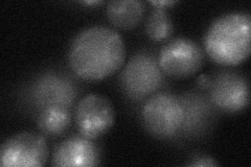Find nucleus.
I'll list each match as a JSON object with an SVG mask.
<instances>
[{
	"instance_id": "nucleus-9",
	"label": "nucleus",
	"mask_w": 251,
	"mask_h": 167,
	"mask_svg": "<svg viewBox=\"0 0 251 167\" xmlns=\"http://www.w3.org/2000/svg\"><path fill=\"white\" fill-rule=\"evenodd\" d=\"M213 100L226 111H239L248 105V84L244 78L225 74L219 77L213 88Z\"/></svg>"
},
{
	"instance_id": "nucleus-15",
	"label": "nucleus",
	"mask_w": 251,
	"mask_h": 167,
	"mask_svg": "<svg viewBox=\"0 0 251 167\" xmlns=\"http://www.w3.org/2000/svg\"><path fill=\"white\" fill-rule=\"evenodd\" d=\"M198 84H199V86L201 87V88H208V87L211 85L210 84V79L205 74L199 76Z\"/></svg>"
},
{
	"instance_id": "nucleus-10",
	"label": "nucleus",
	"mask_w": 251,
	"mask_h": 167,
	"mask_svg": "<svg viewBox=\"0 0 251 167\" xmlns=\"http://www.w3.org/2000/svg\"><path fill=\"white\" fill-rule=\"evenodd\" d=\"M107 17L115 27L132 29L143 20L146 6L138 0H114L108 3Z\"/></svg>"
},
{
	"instance_id": "nucleus-14",
	"label": "nucleus",
	"mask_w": 251,
	"mask_h": 167,
	"mask_svg": "<svg viewBox=\"0 0 251 167\" xmlns=\"http://www.w3.org/2000/svg\"><path fill=\"white\" fill-rule=\"evenodd\" d=\"M150 3H151L152 5H154V6H156L157 9L163 10L164 7L176 4L177 1H171V0H166V1H162V0H159V1H150Z\"/></svg>"
},
{
	"instance_id": "nucleus-2",
	"label": "nucleus",
	"mask_w": 251,
	"mask_h": 167,
	"mask_svg": "<svg viewBox=\"0 0 251 167\" xmlns=\"http://www.w3.org/2000/svg\"><path fill=\"white\" fill-rule=\"evenodd\" d=\"M251 17L235 12L221 16L208 27L204 47L209 58L225 66L239 65L251 50Z\"/></svg>"
},
{
	"instance_id": "nucleus-6",
	"label": "nucleus",
	"mask_w": 251,
	"mask_h": 167,
	"mask_svg": "<svg viewBox=\"0 0 251 167\" xmlns=\"http://www.w3.org/2000/svg\"><path fill=\"white\" fill-rule=\"evenodd\" d=\"M114 108L104 95L88 94L75 108V122L84 137L94 140L107 134L114 123Z\"/></svg>"
},
{
	"instance_id": "nucleus-11",
	"label": "nucleus",
	"mask_w": 251,
	"mask_h": 167,
	"mask_svg": "<svg viewBox=\"0 0 251 167\" xmlns=\"http://www.w3.org/2000/svg\"><path fill=\"white\" fill-rule=\"evenodd\" d=\"M72 117L61 107H47L38 117V128L49 137L62 136L70 126Z\"/></svg>"
},
{
	"instance_id": "nucleus-5",
	"label": "nucleus",
	"mask_w": 251,
	"mask_h": 167,
	"mask_svg": "<svg viewBox=\"0 0 251 167\" xmlns=\"http://www.w3.org/2000/svg\"><path fill=\"white\" fill-rule=\"evenodd\" d=\"M49 158L45 138L34 132H21L6 139L0 149L1 166H43Z\"/></svg>"
},
{
	"instance_id": "nucleus-1",
	"label": "nucleus",
	"mask_w": 251,
	"mask_h": 167,
	"mask_svg": "<svg viewBox=\"0 0 251 167\" xmlns=\"http://www.w3.org/2000/svg\"><path fill=\"white\" fill-rule=\"evenodd\" d=\"M126 59L121 35L106 26L86 28L74 39L68 60L74 72L86 81H100L114 74Z\"/></svg>"
},
{
	"instance_id": "nucleus-12",
	"label": "nucleus",
	"mask_w": 251,
	"mask_h": 167,
	"mask_svg": "<svg viewBox=\"0 0 251 167\" xmlns=\"http://www.w3.org/2000/svg\"><path fill=\"white\" fill-rule=\"evenodd\" d=\"M146 33L153 41L161 42L167 40L173 33V22L168 13L157 9L148 17Z\"/></svg>"
},
{
	"instance_id": "nucleus-16",
	"label": "nucleus",
	"mask_w": 251,
	"mask_h": 167,
	"mask_svg": "<svg viewBox=\"0 0 251 167\" xmlns=\"http://www.w3.org/2000/svg\"><path fill=\"white\" fill-rule=\"evenodd\" d=\"M83 3L93 5V4H100V3H103V1H84Z\"/></svg>"
},
{
	"instance_id": "nucleus-4",
	"label": "nucleus",
	"mask_w": 251,
	"mask_h": 167,
	"mask_svg": "<svg viewBox=\"0 0 251 167\" xmlns=\"http://www.w3.org/2000/svg\"><path fill=\"white\" fill-rule=\"evenodd\" d=\"M158 63L162 72L170 77L187 78L202 68L204 53L193 40L176 38L162 47Z\"/></svg>"
},
{
	"instance_id": "nucleus-13",
	"label": "nucleus",
	"mask_w": 251,
	"mask_h": 167,
	"mask_svg": "<svg viewBox=\"0 0 251 167\" xmlns=\"http://www.w3.org/2000/svg\"><path fill=\"white\" fill-rule=\"evenodd\" d=\"M190 166H217L218 163L213 158L206 155H195L191 159V162L188 163Z\"/></svg>"
},
{
	"instance_id": "nucleus-3",
	"label": "nucleus",
	"mask_w": 251,
	"mask_h": 167,
	"mask_svg": "<svg viewBox=\"0 0 251 167\" xmlns=\"http://www.w3.org/2000/svg\"><path fill=\"white\" fill-rule=\"evenodd\" d=\"M184 107L174 95L157 93L143 108V121L148 132L158 138L175 135L184 123Z\"/></svg>"
},
{
	"instance_id": "nucleus-7",
	"label": "nucleus",
	"mask_w": 251,
	"mask_h": 167,
	"mask_svg": "<svg viewBox=\"0 0 251 167\" xmlns=\"http://www.w3.org/2000/svg\"><path fill=\"white\" fill-rule=\"evenodd\" d=\"M161 69L156 62L147 55L133 58L125 68L122 81L132 96L144 97L151 94L160 86Z\"/></svg>"
},
{
	"instance_id": "nucleus-8",
	"label": "nucleus",
	"mask_w": 251,
	"mask_h": 167,
	"mask_svg": "<svg viewBox=\"0 0 251 167\" xmlns=\"http://www.w3.org/2000/svg\"><path fill=\"white\" fill-rule=\"evenodd\" d=\"M99 149L88 139L81 136H73L61 142L54 150L53 166H94L99 164Z\"/></svg>"
}]
</instances>
